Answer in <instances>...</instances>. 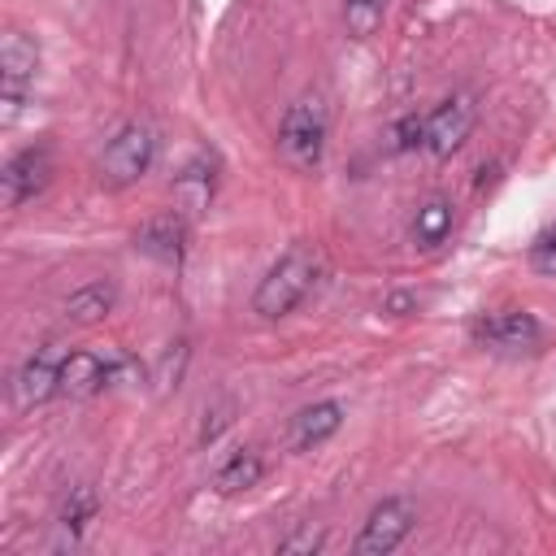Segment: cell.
<instances>
[{
	"mask_svg": "<svg viewBox=\"0 0 556 556\" xmlns=\"http://www.w3.org/2000/svg\"><path fill=\"white\" fill-rule=\"evenodd\" d=\"M113 304H117L113 282H87V287H78V291L65 300V321H74V326L104 321V317L113 313Z\"/></svg>",
	"mask_w": 556,
	"mask_h": 556,
	"instance_id": "cell-16",
	"label": "cell"
},
{
	"mask_svg": "<svg viewBox=\"0 0 556 556\" xmlns=\"http://www.w3.org/2000/svg\"><path fill=\"white\" fill-rule=\"evenodd\" d=\"M317 278H321V252L308 248V243L287 248V252L269 265V274L261 278V287H256V295H252V313L265 317V321L287 317V313L317 287Z\"/></svg>",
	"mask_w": 556,
	"mask_h": 556,
	"instance_id": "cell-1",
	"label": "cell"
},
{
	"mask_svg": "<svg viewBox=\"0 0 556 556\" xmlns=\"http://www.w3.org/2000/svg\"><path fill=\"white\" fill-rule=\"evenodd\" d=\"M413 521H417L413 500L391 495V500H382V504L365 517V526H361V534H356L352 552H356V556H387V552H395V547L408 539Z\"/></svg>",
	"mask_w": 556,
	"mask_h": 556,
	"instance_id": "cell-5",
	"label": "cell"
},
{
	"mask_svg": "<svg viewBox=\"0 0 556 556\" xmlns=\"http://www.w3.org/2000/svg\"><path fill=\"white\" fill-rule=\"evenodd\" d=\"M48 174H52V152L43 143H30L22 148L17 156L4 161L0 169V191H4V208H17L26 204L30 195H39L48 187Z\"/></svg>",
	"mask_w": 556,
	"mask_h": 556,
	"instance_id": "cell-7",
	"label": "cell"
},
{
	"mask_svg": "<svg viewBox=\"0 0 556 556\" xmlns=\"http://www.w3.org/2000/svg\"><path fill=\"white\" fill-rule=\"evenodd\" d=\"M213 200V161L208 156H195L178 178H174V208L182 217H200Z\"/></svg>",
	"mask_w": 556,
	"mask_h": 556,
	"instance_id": "cell-14",
	"label": "cell"
},
{
	"mask_svg": "<svg viewBox=\"0 0 556 556\" xmlns=\"http://www.w3.org/2000/svg\"><path fill=\"white\" fill-rule=\"evenodd\" d=\"M447 235H452V200L426 195L413 213V243L417 248H439Z\"/></svg>",
	"mask_w": 556,
	"mask_h": 556,
	"instance_id": "cell-15",
	"label": "cell"
},
{
	"mask_svg": "<svg viewBox=\"0 0 556 556\" xmlns=\"http://www.w3.org/2000/svg\"><path fill=\"white\" fill-rule=\"evenodd\" d=\"M473 130V100L469 96H447L443 104H434V113L426 117V152L430 156H452Z\"/></svg>",
	"mask_w": 556,
	"mask_h": 556,
	"instance_id": "cell-8",
	"label": "cell"
},
{
	"mask_svg": "<svg viewBox=\"0 0 556 556\" xmlns=\"http://www.w3.org/2000/svg\"><path fill=\"white\" fill-rule=\"evenodd\" d=\"M326 130H330V117L321 96H300L295 104H287L278 122V156L291 169H317L326 152Z\"/></svg>",
	"mask_w": 556,
	"mask_h": 556,
	"instance_id": "cell-2",
	"label": "cell"
},
{
	"mask_svg": "<svg viewBox=\"0 0 556 556\" xmlns=\"http://www.w3.org/2000/svg\"><path fill=\"white\" fill-rule=\"evenodd\" d=\"M96 513H100V495H96L91 486H74V491L65 495V504L56 508L48 547H52V552H61V547H78V539H83V530H87V521H91Z\"/></svg>",
	"mask_w": 556,
	"mask_h": 556,
	"instance_id": "cell-12",
	"label": "cell"
},
{
	"mask_svg": "<svg viewBox=\"0 0 556 556\" xmlns=\"http://www.w3.org/2000/svg\"><path fill=\"white\" fill-rule=\"evenodd\" d=\"M135 248H139L143 256L161 261V265H178V261H182V248H187V217H182L178 208L148 217V222L139 226V235H135Z\"/></svg>",
	"mask_w": 556,
	"mask_h": 556,
	"instance_id": "cell-9",
	"label": "cell"
},
{
	"mask_svg": "<svg viewBox=\"0 0 556 556\" xmlns=\"http://www.w3.org/2000/svg\"><path fill=\"white\" fill-rule=\"evenodd\" d=\"M261 473H265V465H261V456L256 452H235L217 473H213V486L222 491V495H239V491H248V486H256L261 482Z\"/></svg>",
	"mask_w": 556,
	"mask_h": 556,
	"instance_id": "cell-17",
	"label": "cell"
},
{
	"mask_svg": "<svg viewBox=\"0 0 556 556\" xmlns=\"http://www.w3.org/2000/svg\"><path fill=\"white\" fill-rule=\"evenodd\" d=\"M35 70H39V43L26 30H4L0 39V122L4 126H13V117L22 113L35 87Z\"/></svg>",
	"mask_w": 556,
	"mask_h": 556,
	"instance_id": "cell-3",
	"label": "cell"
},
{
	"mask_svg": "<svg viewBox=\"0 0 556 556\" xmlns=\"http://www.w3.org/2000/svg\"><path fill=\"white\" fill-rule=\"evenodd\" d=\"M230 413H235V400L230 395H222L213 408H204V426H200V443H213L226 426H230Z\"/></svg>",
	"mask_w": 556,
	"mask_h": 556,
	"instance_id": "cell-20",
	"label": "cell"
},
{
	"mask_svg": "<svg viewBox=\"0 0 556 556\" xmlns=\"http://www.w3.org/2000/svg\"><path fill=\"white\" fill-rule=\"evenodd\" d=\"M343 426V404L339 400H321V404H308L295 413L291 421V452H308V447H321L334 430Z\"/></svg>",
	"mask_w": 556,
	"mask_h": 556,
	"instance_id": "cell-13",
	"label": "cell"
},
{
	"mask_svg": "<svg viewBox=\"0 0 556 556\" xmlns=\"http://www.w3.org/2000/svg\"><path fill=\"white\" fill-rule=\"evenodd\" d=\"M382 13H387V0H348V4H343V22H348V30H352L356 39L374 35L378 22H382Z\"/></svg>",
	"mask_w": 556,
	"mask_h": 556,
	"instance_id": "cell-18",
	"label": "cell"
},
{
	"mask_svg": "<svg viewBox=\"0 0 556 556\" xmlns=\"http://www.w3.org/2000/svg\"><path fill=\"white\" fill-rule=\"evenodd\" d=\"M152 156H156V135H152V126L126 122V126L104 143V152H100V178H104L109 187H130V182H139V178L148 174Z\"/></svg>",
	"mask_w": 556,
	"mask_h": 556,
	"instance_id": "cell-4",
	"label": "cell"
},
{
	"mask_svg": "<svg viewBox=\"0 0 556 556\" xmlns=\"http://www.w3.org/2000/svg\"><path fill=\"white\" fill-rule=\"evenodd\" d=\"M182 365H187V343H174V348H165V356H161V365H156V374H152V382H156V395H169V391L178 387V378H182Z\"/></svg>",
	"mask_w": 556,
	"mask_h": 556,
	"instance_id": "cell-19",
	"label": "cell"
},
{
	"mask_svg": "<svg viewBox=\"0 0 556 556\" xmlns=\"http://www.w3.org/2000/svg\"><path fill=\"white\" fill-rule=\"evenodd\" d=\"M473 339L482 348H495V352H526L543 339V330L530 313H491L473 326Z\"/></svg>",
	"mask_w": 556,
	"mask_h": 556,
	"instance_id": "cell-10",
	"label": "cell"
},
{
	"mask_svg": "<svg viewBox=\"0 0 556 556\" xmlns=\"http://www.w3.org/2000/svg\"><path fill=\"white\" fill-rule=\"evenodd\" d=\"M321 543H326V534L313 530V526H304V530H295L291 539H282L278 552H282V556H295V552H308V556H313V552H321Z\"/></svg>",
	"mask_w": 556,
	"mask_h": 556,
	"instance_id": "cell-22",
	"label": "cell"
},
{
	"mask_svg": "<svg viewBox=\"0 0 556 556\" xmlns=\"http://www.w3.org/2000/svg\"><path fill=\"white\" fill-rule=\"evenodd\" d=\"M113 378H117V361H104L100 352H70L61 365V395L87 400V395L104 391Z\"/></svg>",
	"mask_w": 556,
	"mask_h": 556,
	"instance_id": "cell-11",
	"label": "cell"
},
{
	"mask_svg": "<svg viewBox=\"0 0 556 556\" xmlns=\"http://www.w3.org/2000/svg\"><path fill=\"white\" fill-rule=\"evenodd\" d=\"M530 269H539V274H556V226H547V230L530 243Z\"/></svg>",
	"mask_w": 556,
	"mask_h": 556,
	"instance_id": "cell-21",
	"label": "cell"
},
{
	"mask_svg": "<svg viewBox=\"0 0 556 556\" xmlns=\"http://www.w3.org/2000/svg\"><path fill=\"white\" fill-rule=\"evenodd\" d=\"M65 356H70V352H65L61 343H43V348H35V352L22 361V369L13 374V404H17L22 413L61 391V365H65Z\"/></svg>",
	"mask_w": 556,
	"mask_h": 556,
	"instance_id": "cell-6",
	"label": "cell"
}]
</instances>
